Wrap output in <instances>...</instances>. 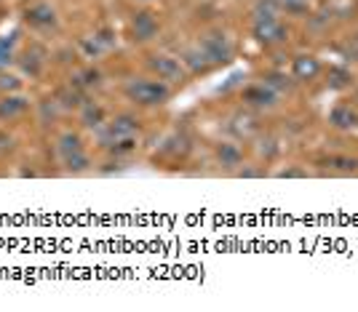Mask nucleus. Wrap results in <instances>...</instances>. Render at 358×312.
Listing matches in <instances>:
<instances>
[{"label": "nucleus", "instance_id": "11", "mask_svg": "<svg viewBox=\"0 0 358 312\" xmlns=\"http://www.w3.org/2000/svg\"><path fill=\"white\" fill-rule=\"evenodd\" d=\"M214 158H217V163L222 165L224 171H238L241 165H243L246 152H243V147H241L238 142L224 139L220 144H214Z\"/></svg>", "mask_w": 358, "mask_h": 312}, {"label": "nucleus", "instance_id": "19", "mask_svg": "<svg viewBox=\"0 0 358 312\" xmlns=\"http://www.w3.org/2000/svg\"><path fill=\"white\" fill-rule=\"evenodd\" d=\"M262 83H268L270 89L275 91V94H281V96H284V94H292V91H294V86H297V80H294L292 75L278 73V70L262 75Z\"/></svg>", "mask_w": 358, "mask_h": 312}, {"label": "nucleus", "instance_id": "16", "mask_svg": "<svg viewBox=\"0 0 358 312\" xmlns=\"http://www.w3.org/2000/svg\"><path fill=\"white\" fill-rule=\"evenodd\" d=\"M22 30H14L11 35H0V70H8L19 57V43H22Z\"/></svg>", "mask_w": 358, "mask_h": 312}, {"label": "nucleus", "instance_id": "18", "mask_svg": "<svg viewBox=\"0 0 358 312\" xmlns=\"http://www.w3.org/2000/svg\"><path fill=\"white\" fill-rule=\"evenodd\" d=\"M59 161H62V165H64V171H67V174H73V177L86 174V171H91V165H94L89 149H78V152L64 155V158H59Z\"/></svg>", "mask_w": 358, "mask_h": 312}, {"label": "nucleus", "instance_id": "9", "mask_svg": "<svg viewBox=\"0 0 358 312\" xmlns=\"http://www.w3.org/2000/svg\"><path fill=\"white\" fill-rule=\"evenodd\" d=\"M32 112L30 96L19 94H0V123H16L24 120Z\"/></svg>", "mask_w": 358, "mask_h": 312}, {"label": "nucleus", "instance_id": "10", "mask_svg": "<svg viewBox=\"0 0 358 312\" xmlns=\"http://www.w3.org/2000/svg\"><path fill=\"white\" fill-rule=\"evenodd\" d=\"M289 75L297 80V83H313L324 75V64L315 54H297L292 59V67H289Z\"/></svg>", "mask_w": 358, "mask_h": 312}, {"label": "nucleus", "instance_id": "14", "mask_svg": "<svg viewBox=\"0 0 358 312\" xmlns=\"http://www.w3.org/2000/svg\"><path fill=\"white\" fill-rule=\"evenodd\" d=\"M182 64H185V70L190 73V77H198V75H209L214 70V64L206 59V54L198 48V45H190V48H185L182 51Z\"/></svg>", "mask_w": 358, "mask_h": 312}, {"label": "nucleus", "instance_id": "27", "mask_svg": "<svg viewBox=\"0 0 358 312\" xmlns=\"http://www.w3.org/2000/svg\"><path fill=\"white\" fill-rule=\"evenodd\" d=\"M327 83L329 89H348L353 83V77H350V73L345 67H331L327 73Z\"/></svg>", "mask_w": 358, "mask_h": 312}, {"label": "nucleus", "instance_id": "13", "mask_svg": "<svg viewBox=\"0 0 358 312\" xmlns=\"http://www.w3.org/2000/svg\"><path fill=\"white\" fill-rule=\"evenodd\" d=\"M329 126L337 131H353L358 126V112L348 102H337L329 110Z\"/></svg>", "mask_w": 358, "mask_h": 312}, {"label": "nucleus", "instance_id": "29", "mask_svg": "<svg viewBox=\"0 0 358 312\" xmlns=\"http://www.w3.org/2000/svg\"><path fill=\"white\" fill-rule=\"evenodd\" d=\"M278 177H305V171H278Z\"/></svg>", "mask_w": 358, "mask_h": 312}, {"label": "nucleus", "instance_id": "26", "mask_svg": "<svg viewBox=\"0 0 358 312\" xmlns=\"http://www.w3.org/2000/svg\"><path fill=\"white\" fill-rule=\"evenodd\" d=\"M281 14L286 16H308L310 14V0H278Z\"/></svg>", "mask_w": 358, "mask_h": 312}, {"label": "nucleus", "instance_id": "6", "mask_svg": "<svg viewBox=\"0 0 358 312\" xmlns=\"http://www.w3.org/2000/svg\"><path fill=\"white\" fill-rule=\"evenodd\" d=\"M24 24L35 32H57L59 30V16L51 8V3L45 0H35L24 8Z\"/></svg>", "mask_w": 358, "mask_h": 312}, {"label": "nucleus", "instance_id": "17", "mask_svg": "<svg viewBox=\"0 0 358 312\" xmlns=\"http://www.w3.org/2000/svg\"><path fill=\"white\" fill-rule=\"evenodd\" d=\"M70 83H73L75 89L89 94V91L102 86V73H99L96 67H83V70H75V73L70 75Z\"/></svg>", "mask_w": 358, "mask_h": 312}, {"label": "nucleus", "instance_id": "3", "mask_svg": "<svg viewBox=\"0 0 358 312\" xmlns=\"http://www.w3.org/2000/svg\"><path fill=\"white\" fill-rule=\"evenodd\" d=\"M145 64H148L150 75H155L158 80H166L169 86H185L190 80V73L185 70V64L179 57H171V54H148L145 57Z\"/></svg>", "mask_w": 358, "mask_h": 312}, {"label": "nucleus", "instance_id": "21", "mask_svg": "<svg viewBox=\"0 0 358 312\" xmlns=\"http://www.w3.org/2000/svg\"><path fill=\"white\" fill-rule=\"evenodd\" d=\"M78 51H80V57L89 61H96L102 59L107 54V48L99 43V38L96 35H91V38H78Z\"/></svg>", "mask_w": 358, "mask_h": 312}, {"label": "nucleus", "instance_id": "23", "mask_svg": "<svg viewBox=\"0 0 358 312\" xmlns=\"http://www.w3.org/2000/svg\"><path fill=\"white\" fill-rule=\"evenodd\" d=\"M324 163L337 174H356L358 171V158H353V155H329Z\"/></svg>", "mask_w": 358, "mask_h": 312}, {"label": "nucleus", "instance_id": "30", "mask_svg": "<svg viewBox=\"0 0 358 312\" xmlns=\"http://www.w3.org/2000/svg\"><path fill=\"white\" fill-rule=\"evenodd\" d=\"M139 3H152V0H139Z\"/></svg>", "mask_w": 358, "mask_h": 312}, {"label": "nucleus", "instance_id": "8", "mask_svg": "<svg viewBox=\"0 0 358 312\" xmlns=\"http://www.w3.org/2000/svg\"><path fill=\"white\" fill-rule=\"evenodd\" d=\"M158 32H161V22H158V16L152 14L150 8L136 11L131 16V22H129V40L131 43H150V40L158 38Z\"/></svg>", "mask_w": 358, "mask_h": 312}, {"label": "nucleus", "instance_id": "12", "mask_svg": "<svg viewBox=\"0 0 358 312\" xmlns=\"http://www.w3.org/2000/svg\"><path fill=\"white\" fill-rule=\"evenodd\" d=\"M45 54L41 45H32L27 51H22L19 57H16V64L22 67V73L30 75V77H41L45 73Z\"/></svg>", "mask_w": 358, "mask_h": 312}, {"label": "nucleus", "instance_id": "28", "mask_svg": "<svg viewBox=\"0 0 358 312\" xmlns=\"http://www.w3.org/2000/svg\"><path fill=\"white\" fill-rule=\"evenodd\" d=\"M94 35L99 38V43L105 45L107 51H113V48H115V43H118V40H115V35H113V30H110V27H102V30H96Z\"/></svg>", "mask_w": 358, "mask_h": 312}, {"label": "nucleus", "instance_id": "1", "mask_svg": "<svg viewBox=\"0 0 358 312\" xmlns=\"http://www.w3.org/2000/svg\"><path fill=\"white\" fill-rule=\"evenodd\" d=\"M123 96L136 107H164L171 102L174 96V86H169L166 80H158L155 75H139V77H129L123 86Z\"/></svg>", "mask_w": 358, "mask_h": 312}, {"label": "nucleus", "instance_id": "4", "mask_svg": "<svg viewBox=\"0 0 358 312\" xmlns=\"http://www.w3.org/2000/svg\"><path fill=\"white\" fill-rule=\"evenodd\" d=\"M142 134V120L131 115V112H118L113 118L105 120L102 128H96V139H99V147L105 149L107 144L118 142V139H129V136Z\"/></svg>", "mask_w": 358, "mask_h": 312}, {"label": "nucleus", "instance_id": "7", "mask_svg": "<svg viewBox=\"0 0 358 312\" xmlns=\"http://www.w3.org/2000/svg\"><path fill=\"white\" fill-rule=\"evenodd\" d=\"M252 38L265 48H275V45H284L289 40V27L278 19H259L252 22Z\"/></svg>", "mask_w": 358, "mask_h": 312}, {"label": "nucleus", "instance_id": "25", "mask_svg": "<svg viewBox=\"0 0 358 312\" xmlns=\"http://www.w3.org/2000/svg\"><path fill=\"white\" fill-rule=\"evenodd\" d=\"M22 89H24L22 75L8 73V70H0V94H19Z\"/></svg>", "mask_w": 358, "mask_h": 312}, {"label": "nucleus", "instance_id": "15", "mask_svg": "<svg viewBox=\"0 0 358 312\" xmlns=\"http://www.w3.org/2000/svg\"><path fill=\"white\" fill-rule=\"evenodd\" d=\"M78 120H80V126L83 128H91V131H96V128H102L107 120V112L105 107L99 102H91V99H86V102L80 104V110H78Z\"/></svg>", "mask_w": 358, "mask_h": 312}, {"label": "nucleus", "instance_id": "20", "mask_svg": "<svg viewBox=\"0 0 358 312\" xmlns=\"http://www.w3.org/2000/svg\"><path fill=\"white\" fill-rule=\"evenodd\" d=\"M78 149H86V144H83V136L78 134V131H62L59 136H57V152H59V158H64V155H73V152H78Z\"/></svg>", "mask_w": 358, "mask_h": 312}, {"label": "nucleus", "instance_id": "5", "mask_svg": "<svg viewBox=\"0 0 358 312\" xmlns=\"http://www.w3.org/2000/svg\"><path fill=\"white\" fill-rule=\"evenodd\" d=\"M241 102L249 110H257V112H268V110H275L278 102H281V94L270 89L268 83H249L241 89Z\"/></svg>", "mask_w": 358, "mask_h": 312}, {"label": "nucleus", "instance_id": "24", "mask_svg": "<svg viewBox=\"0 0 358 312\" xmlns=\"http://www.w3.org/2000/svg\"><path fill=\"white\" fill-rule=\"evenodd\" d=\"M136 136H129V139H118V142H113V144H107V152H110V158H129V155H134L136 152Z\"/></svg>", "mask_w": 358, "mask_h": 312}, {"label": "nucleus", "instance_id": "2", "mask_svg": "<svg viewBox=\"0 0 358 312\" xmlns=\"http://www.w3.org/2000/svg\"><path fill=\"white\" fill-rule=\"evenodd\" d=\"M198 48L206 54V59L217 67H227L230 61L236 59V43L224 35L222 30H206L203 35H198Z\"/></svg>", "mask_w": 358, "mask_h": 312}, {"label": "nucleus", "instance_id": "22", "mask_svg": "<svg viewBox=\"0 0 358 312\" xmlns=\"http://www.w3.org/2000/svg\"><path fill=\"white\" fill-rule=\"evenodd\" d=\"M252 16L254 22H259V19H278L281 16V6H278V0H254Z\"/></svg>", "mask_w": 358, "mask_h": 312}]
</instances>
